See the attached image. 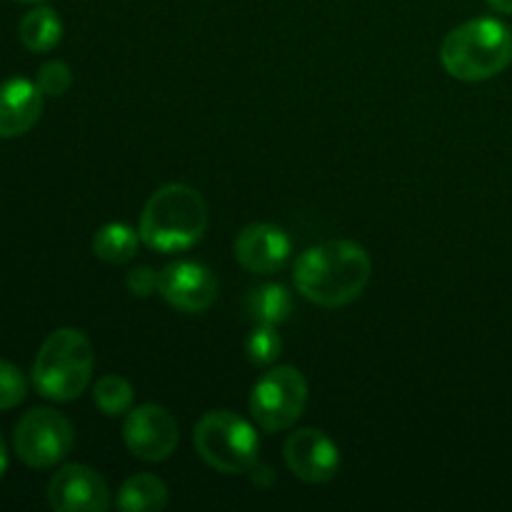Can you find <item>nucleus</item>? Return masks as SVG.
<instances>
[{"label": "nucleus", "mask_w": 512, "mask_h": 512, "mask_svg": "<svg viewBox=\"0 0 512 512\" xmlns=\"http://www.w3.org/2000/svg\"><path fill=\"white\" fill-rule=\"evenodd\" d=\"M373 275L368 250L355 240H325L300 253L293 280L298 293L320 308H343L360 298Z\"/></svg>", "instance_id": "1"}, {"label": "nucleus", "mask_w": 512, "mask_h": 512, "mask_svg": "<svg viewBox=\"0 0 512 512\" xmlns=\"http://www.w3.org/2000/svg\"><path fill=\"white\" fill-rule=\"evenodd\" d=\"M208 228V205L203 195L183 183L155 190L140 213L138 233L150 250L183 253L193 248Z\"/></svg>", "instance_id": "2"}, {"label": "nucleus", "mask_w": 512, "mask_h": 512, "mask_svg": "<svg viewBox=\"0 0 512 512\" xmlns=\"http://www.w3.org/2000/svg\"><path fill=\"white\" fill-rule=\"evenodd\" d=\"M445 73L463 83H483L512 63V33L498 18H475L445 35L440 45Z\"/></svg>", "instance_id": "3"}, {"label": "nucleus", "mask_w": 512, "mask_h": 512, "mask_svg": "<svg viewBox=\"0 0 512 512\" xmlns=\"http://www.w3.org/2000/svg\"><path fill=\"white\" fill-rule=\"evenodd\" d=\"M95 368V350L78 328H58L43 340L30 380L43 398L70 403L88 390Z\"/></svg>", "instance_id": "4"}, {"label": "nucleus", "mask_w": 512, "mask_h": 512, "mask_svg": "<svg viewBox=\"0 0 512 512\" xmlns=\"http://www.w3.org/2000/svg\"><path fill=\"white\" fill-rule=\"evenodd\" d=\"M193 445L205 465L223 475H245L258 465V433L248 420L230 410L205 413L195 423Z\"/></svg>", "instance_id": "5"}, {"label": "nucleus", "mask_w": 512, "mask_h": 512, "mask_svg": "<svg viewBox=\"0 0 512 512\" xmlns=\"http://www.w3.org/2000/svg\"><path fill=\"white\" fill-rule=\"evenodd\" d=\"M308 405V380L293 365H273L250 390V415L265 433L290 430Z\"/></svg>", "instance_id": "6"}, {"label": "nucleus", "mask_w": 512, "mask_h": 512, "mask_svg": "<svg viewBox=\"0 0 512 512\" xmlns=\"http://www.w3.org/2000/svg\"><path fill=\"white\" fill-rule=\"evenodd\" d=\"M75 445V428L53 408H33L13 430V450L28 468L48 470L63 463Z\"/></svg>", "instance_id": "7"}, {"label": "nucleus", "mask_w": 512, "mask_h": 512, "mask_svg": "<svg viewBox=\"0 0 512 512\" xmlns=\"http://www.w3.org/2000/svg\"><path fill=\"white\" fill-rule=\"evenodd\" d=\"M125 448L145 463H163L180 443V425L168 408L155 403L138 405L125 415Z\"/></svg>", "instance_id": "8"}, {"label": "nucleus", "mask_w": 512, "mask_h": 512, "mask_svg": "<svg viewBox=\"0 0 512 512\" xmlns=\"http://www.w3.org/2000/svg\"><path fill=\"white\" fill-rule=\"evenodd\" d=\"M48 505L55 512H105L113 508V498L98 470L70 463L50 478Z\"/></svg>", "instance_id": "9"}, {"label": "nucleus", "mask_w": 512, "mask_h": 512, "mask_svg": "<svg viewBox=\"0 0 512 512\" xmlns=\"http://www.w3.org/2000/svg\"><path fill=\"white\" fill-rule=\"evenodd\" d=\"M158 293L180 313H205L218 300V280L198 260H175L160 270Z\"/></svg>", "instance_id": "10"}, {"label": "nucleus", "mask_w": 512, "mask_h": 512, "mask_svg": "<svg viewBox=\"0 0 512 512\" xmlns=\"http://www.w3.org/2000/svg\"><path fill=\"white\" fill-rule=\"evenodd\" d=\"M283 460L290 473L308 485H325L338 475L340 450L328 433L300 428L283 445Z\"/></svg>", "instance_id": "11"}, {"label": "nucleus", "mask_w": 512, "mask_h": 512, "mask_svg": "<svg viewBox=\"0 0 512 512\" xmlns=\"http://www.w3.org/2000/svg\"><path fill=\"white\" fill-rule=\"evenodd\" d=\"M290 243L288 233L273 223H250L238 233L233 245L235 260L243 265L248 273L273 275L288 263Z\"/></svg>", "instance_id": "12"}, {"label": "nucleus", "mask_w": 512, "mask_h": 512, "mask_svg": "<svg viewBox=\"0 0 512 512\" xmlns=\"http://www.w3.org/2000/svg\"><path fill=\"white\" fill-rule=\"evenodd\" d=\"M38 85L28 78H10L0 83V138H20L38 125L43 115Z\"/></svg>", "instance_id": "13"}, {"label": "nucleus", "mask_w": 512, "mask_h": 512, "mask_svg": "<svg viewBox=\"0 0 512 512\" xmlns=\"http://www.w3.org/2000/svg\"><path fill=\"white\" fill-rule=\"evenodd\" d=\"M168 505V485L153 473H135L120 485L115 508L123 512H160Z\"/></svg>", "instance_id": "14"}, {"label": "nucleus", "mask_w": 512, "mask_h": 512, "mask_svg": "<svg viewBox=\"0 0 512 512\" xmlns=\"http://www.w3.org/2000/svg\"><path fill=\"white\" fill-rule=\"evenodd\" d=\"M18 35L30 53H50L63 40V20L53 8L38 5L20 18Z\"/></svg>", "instance_id": "15"}, {"label": "nucleus", "mask_w": 512, "mask_h": 512, "mask_svg": "<svg viewBox=\"0 0 512 512\" xmlns=\"http://www.w3.org/2000/svg\"><path fill=\"white\" fill-rule=\"evenodd\" d=\"M140 233L128 223H105L93 235V253L103 263L123 265L130 263L138 253Z\"/></svg>", "instance_id": "16"}, {"label": "nucleus", "mask_w": 512, "mask_h": 512, "mask_svg": "<svg viewBox=\"0 0 512 512\" xmlns=\"http://www.w3.org/2000/svg\"><path fill=\"white\" fill-rule=\"evenodd\" d=\"M248 313L255 323L275 325V328H278V325L285 323V320L290 318V313H293V295L288 293L285 285H260V288H255L253 293H250Z\"/></svg>", "instance_id": "17"}, {"label": "nucleus", "mask_w": 512, "mask_h": 512, "mask_svg": "<svg viewBox=\"0 0 512 512\" xmlns=\"http://www.w3.org/2000/svg\"><path fill=\"white\" fill-rule=\"evenodd\" d=\"M135 390L130 385L128 378L123 375L108 373L103 378H98V383L93 385V403L105 418H120V415H128L133 410Z\"/></svg>", "instance_id": "18"}, {"label": "nucleus", "mask_w": 512, "mask_h": 512, "mask_svg": "<svg viewBox=\"0 0 512 512\" xmlns=\"http://www.w3.org/2000/svg\"><path fill=\"white\" fill-rule=\"evenodd\" d=\"M283 353V340H280L275 325H255L250 330L248 340H245V355L253 365H260V368H270L275 365V360Z\"/></svg>", "instance_id": "19"}, {"label": "nucleus", "mask_w": 512, "mask_h": 512, "mask_svg": "<svg viewBox=\"0 0 512 512\" xmlns=\"http://www.w3.org/2000/svg\"><path fill=\"white\" fill-rule=\"evenodd\" d=\"M28 395V380L18 365L0 360V413L18 408Z\"/></svg>", "instance_id": "20"}, {"label": "nucleus", "mask_w": 512, "mask_h": 512, "mask_svg": "<svg viewBox=\"0 0 512 512\" xmlns=\"http://www.w3.org/2000/svg\"><path fill=\"white\" fill-rule=\"evenodd\" d=\"M35 85H38L45 98H60L73 85V70L63 60H48V63L40 65Z\"/></svg>", "instance_id": "21"}, {"label": "nucleus", "mask_w": 512, "mask_h": 512, "mask_svg": "<svg viewBox=\"0 0 512 512\" xmlns=\"http://www.w3.org/2000/svg\"><path fill=\"white\" fill-rule=\"evenodd\" d=\"M125 285H128L135 298H150V295L158 293L160 273H155L150 265H135V268H130Z\"/></svg>", "instance_id": "22"}, {"label": "nucleus", "mask_w": 512, "mask_h": 512, "mask_svg": "<svg viewBox=\"0 0 512 512\" xmlns=\"http://www.w3.org/2000/svg\"><path fill=\"white\" fill-rule=\"evenodd\" d=\"M488 5L493 10H498V13L512 15V0H488Z\"/></svg>", "instance_id": "23"}, {"label": "nucleus", "mask_w": 512, "mask_h": 512, "mask_svg": "<svg viewBox=\"0 0 512 512\" xmlns=\"http://www.w3.org/2000/svg\"><path fill=\"white\" fill-rule=\"evenodd\" d=\"M5 470H8V445H5L3 435H0V478L5 475Z\"/></svg>", "instance_id": "24"}, {"label": "nucleus", "mask_w": 512, "mask_h": 512, "mask_svg": "<svg viewBox=\"0 0 512 512\" xmlns=\"http://www.w3.org/2000/svg\"><path fill=\"white\" fill-rule=\"evenodd\" d=\"M18 3H43V0H18Z\"/></svg>", "instance_id": "25"}]
</instances>
